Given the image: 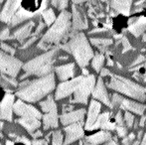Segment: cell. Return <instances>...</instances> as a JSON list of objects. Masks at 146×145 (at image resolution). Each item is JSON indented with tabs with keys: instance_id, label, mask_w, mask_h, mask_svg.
Returning <instances> with one entry per match:
<instances>
[{
	"instance_id": "1",
	"label": "cell",
	"mask_w": 146,
	"mask_h": 145,
	"mask_svg": "<svg viewBox=\"0 0 146 145\" xmlns=\"http://www.w3.org/2000/svg\"><path fill=\"white\" fill-rule=\"evenodd\" d=\"M56 87L55 75L50 73L38 79H27L18 85L16 95L27 103H36L52 93Z\"/></svg>"
},
{
	"instance_id": "38",
	"label": "cell",
	"mask_w": 146,
	"mask_h": 145,
	"mask_svg": "<svg viewBox=\"0 0 146 145\" xmlns=\"http://www.w3.org/2000/svg\"><path fill=\"white\" fill-rule=\"evenodd\" d=\"M114 120H115V123L117 125H123V117H122V112L119 110V111H117L116 115H115V118H114Z\"/></svg>"
},
{
	"instance_id": "35",
	"label": "cell",
	"mask_w": 146,
	"mask_h": 145,
	"mask_svg": "<svg viewBox=\"0 0 146 145\" xmlns=\"http://www.w3.org/2000/svg\"><path fill=\"white\" fill-rule=\"evenodd\" d=\"M0 48H1L2 51H4L5 53L10 54V55H14L16 52V50L13 48V47H11L9 44H6V43H3V42L0 44Z\"/></svg>"
},
{
	"instance_id": "46",
	"label": "cell",
	"mask_w": 146,
	"mask_h": 145,
	"mask_svg": "<svg viewBox=\"0 0 146 145\" xmlns=\"http://www.w3.org/2000/svg\"><path fill=\"white\" fill-rule=\"evenodd\" d=\"M143 67V73H142V79L144 83H146V62L144 65H142Z\"/></svg>"
},
{
	"instance_id": "15",
	"label": "cell",
	"mask_w": 146,
	"mask_h": 145,
	"mask_svg": "<svg viewBox=\"0 0 146 145\" xmlns=\"http://www.w3.org/2000/svg\"><path fill=\"white\" fill-rule=\"evenodd\" d=\"M115 121H111L110 120V112H104L102 114L98 116L94 123L88 130H94L98 129V128H102L104 130H114L115 129Z\"/></svg>"
},
{
	"instance_id": "13",
	"label": "cell",
	"mask_w": 146,
	"mask_h": 145,
	"mask_svg": "<svg viewBox=\"0 0 146 145\" xmlns=\"http://www.w3.org/2000/svg\"><path fill=\"white\" fill-rule=\"evenodd\" d=\"M22 4V0H7L0 12V21L8 23L11 21L12 17L16 13Z\"/></svg>"
},
{
	"instance_id": "6",
	"label": "cell",
	"mask_w": 146,
	"mask_h": 145,
	"mask_svg": "<svg viewBox=\"0 0 146 145\" xmlns=\"http://www.w3.org/2000/svg\"><path fill=\"white\" fill-rule=\"evenodd\" d=\"M94 85H96V77L94 75H84V79H82L81 83L73 93L74 99H72V103L87 105L88 99L94 89Z\"/></svg>"
},
{
	"instance_id": "56",
	"label": "cell",
	"mask_w": 146,
	"mask_h": 145,
	"mask_svg": "<svg viewBox=\"0 0 146 145\" xmlns=\"http://www.w3.org/2000/svg\"><path fill=\"white\" fill-rule=\"evenodd\" d=\"M3 1H4V0H0V4H1V3H3Z\"/></svg>"
},
{
	"instance_id": "58",
	"label": "cell",
	"mask_w": 146,
	"mask_h": 145,
	"mask_svg": "<svg viewBox=\"0 0 146 145\" xmlns=\"http://www.w3.org/2000/svg\"><path fill=\"white\" fill-rule=\"evenodd\" d=\"M0 79H1V77H0Z\"/></svg>"
},
{
	"instance_id": "4",
	"label": "cell",
	"mask_w": 146,
	"mask_h": 145,
	"mask_svg": "<svg viewBox=\"0 0 146 145\" xmlns=\"http://www.w3.org/2000/svg\"><path fill=\"white\" fill-rule=\"evenodd\" d=\"M58 51L59 46L24 64L22 68H23L25 75H22V79L28 75L42 77V75H46L52 73L54 70V63L57 60L56 57L58 55Z\"/></svg>"
},
{
	"instance_id": "10",
	"label": "cell",
	"mask_w": 146,
	"mask_h": 145,
	"mask_svg": "<svg viewBox=\"0 0 146 145\" xmlns=\"http://www.w3.org/2000/svg\"><path fill=\"white\" fill-rule=\"evenodd\" d=\"M84 121H78L75 123L68 124L67 127H65L66 137H65V144L73 143L77 140L81 139L85 135L84 132Z\"/></svg>"
},
{
	"instance_id": "19",
	"label": "cell",
	"mask_w": 146,
	"mask_h": 145,
	"mask_svg": "<svg viewBox=\"0 0 146 145\" xmlns=\"http://www.w3.org/2000/svg\"><path fill=\"white\" fill-rule=\"evenodd\" d=\"M100 109H102L100 103H98V101L94 99L90 101V109H88V118L85 124L86 130H88V128L94 123V121L96 120V118H98V113H100Z\"/></svg>"
},
{
	"instance_id": "33",
	"label": "cell",
	"mask_w": 146,
	"mask_h": 145,
	"mask_svg": "<svg viewBox=\"0 0 146 145\" xmlns=\"http://www.w3.org/2000/svg\"><path fill=\"white\" fill-rule=\"evenodd\" d=\"M123 99V97H121L120 95H117V93H113L112 95V99L110 101V107L111 109H118L119 105L121 103Z\"/></svg>"
},
{
	"instance_id": "51",
	"label": "cell",
	"mask_w": 146,
	"mask_h": 145,
	"mask_svg": "<svg viewBox=\"0 0 146 145\" xmlns=\"http://www.w3.org/2000/svg\"><path fill=\"white\" fill-rule=\"evenodd\" d=\"M141 144H146V133H144V136H143V140L141 141Z\"/></svg>"
},
{
	"instance_id": "3",
	"label": "cell",
	"mask_w": 146,
	"mask_h": 145,
	"mask_svg": "<svg viewBox=\"0 0 146 145\" xmlns=\"http://www.w3.org/2000/svg\"><path fill=\"white\" fill-rule=\"evenodd\" d=\"M70 38L65 44L60 45L59 48L72 54L81 68H85L94 57V51L88 43L87 37L82 32H74L69 34Z\"/></svg>"
},
{
	"instance_id": "49",
	"label": "cell",
	"mask_w": 146,
	"mask_h": 145,
	"mask_svg": "<svg viewBox=\"0 0 146 145\" xmlns=\"http://www.w3.org/2000/svg\"><path fill=\"white\" fill-rule=\"evenodd\" d=\"M82 69H83V75H88V71L86 69V67H85V68H82Z\"/></svg>"
},
{
	"instance_id": "17",
	"label": "cell",
	"mask_w": 146,
	"mask_h": 145,
	"mask_svg": "<svg viewBox=\"0 0 146 145\" xmlns=\"http://www.w3.org/2000/svg\"><path fill=\"white\" fill-rule=\"evenodd\" d=\"M38 15H40V14L34 13V12H30L20 6L19 9L16 11V13L14 14V16L12 17L11 21L9 22V26H10L9 28L16 27V26L20 25V24L24 23V22H26V21H28V20L33 19L35 16H38Z\"/></svg>"
},
{
	"instance_id": "43",
	"label": "cell",
	"mask_w": 146,
	"mask_h": 145,
	"mask_svg": "<svg viewBox=\"0 0 146 145\" xmlns=\"http://www.w3.org/2000/svg\"><path fill=\"white\" fill-rule=\"evenodd\" d=\"M100 77H106V75H108L110 73V72L108 70V69H104V68L100 69Z\"/></svg>"
},
{
	"instance_id": "44",
	"label": "cell",
	"mask_w": 146,
	"mask_h": 145,
	"mask_svg": "<svg viewBox=\"0 0 146 145\" xmlns=\"http://www.w3.org/2000/svg\"><path fill=\"white\" fill-rule=\"evenodd\" d=\"M32 136L34 138H38V137H41V136H42V132H41V130H38L37 129L36 130V132H33L32 133Z\"/></svg>"
},
{
	"instance_id": "55",
	"label": "cell",
	"mask_w": 146,
	"mask_h": 145,
	"mask_svg": "<svg viewBox=\"0 0 146 145\" xmlns=\"http://www.w3.org/2000/svg\"><path fill=\"white\" fill-rule=\"evenodd\" d=\"M2 137H3V134H2V132L0 131V138H2Z\"/></svg>"
},
{
	"instance_id": "21",
	"label": "cell",
	"mask_w": 146,
	"mask_h": 145,
	"mask_svg": "<svg viewBox=\"0 0 146 145\" xmlns=\"http://www.w3.org/2000/svg\"><path fill=\"white\" fill-rule=\"evenodd\" d=\"M17 122L25 127L26 130L30 133H33L41 127V119L35 116H22L17 119Z\"/></svg>"
},
{
	"instance_id": "42",
	"label": "cell",
	"mask_w": 146,
	"mask_h": 145,
	"mask_svg": "<svg viewBox=\"0 0 146 145\" xmlns=\"http://www.w3.org/2000/svg\"><path fill=\"white\" fill-rule=\"evenodd\" d=\"M16 141H17V142H21V143L31 144V141H30V140H28L26 137H20V138H17V139H16Z\"/></svg>"
},
{
	"instance_id": "26",
	"label": "cell",
	"mask_w": 146,
	"mask_h": 145,
	"mask_svg": "<svg viewBox=\"0 0 146 145\" xmlns=\"http://www.w3.org/2000/svg\"><path fill=\"white\" fill-rule=\"evenodd\" d=\"M111 138V134L106 130H102L100 132L92 134V135L87 136L86 137V141L90 144H100L106 142L108 139Z\"/></svg>"
},
{
	"instance_id": "45",
	"label": "cell",
	"mask_w": 146,
	"mask_h": 145,
	"mask_svg": "<svg viewBox=\"0 0 146 145\" xmlns=\"http://www.w3.org/2000/svg\"><path fill=\"white\" fill-rule=\"evenodd\" d=\"M33 144H45L46 145L48 142L46 141V140H43V139H38V140H34V141H32Z\"/></svg>"
},
{
	"instance_id": "52",
	"label": "cell",
	"mask_w": 146,
	"mask_h": 145,
	"mask_svg": "<svg viewBox=\"0 0 146 145\" xmlns=\"http://www.w3.org/2000/svg\"><path fill=\"white\" fill-rule=\"evenodd\" d=\"M141 134H142V130H140V131H139V133H138V137H137V138H138V139H140V138H141Z\"/></svg>"
},
{
	"instance_id": "27",
	"label": "cell",
	"mask_w": 146,
	"mask_h": 145,
	"mask_svg": "<svg viewBox=\"0 0 146 145\" xmlns=\"http://www.w3.org/2000/svg\"><path fill=\"white\" fill-rule=\"evenodd\" d=\"M40 107L43 112H49V111H54V110H58L57 109V105L55 103L54 99L52 95H49L45 101L40 103Z\"/></svg>"
},
{
	"instance_id": "30",
	"label": "cell",
	"mask_w": 146,
	"mask_h": 145,
	"mask_svg": "<svg viewBox=\"0 0 146 145\" xmlns=\"http://www.w3.org/2000/svg\"><path fill=\"white\" fill-rule=\"evenodd\" d=\"M90 42H92V45H94L96 47H98L100 50L104 51V49L106 48L108 46L112 44V40L110 39H90Z\"/></svg>"
},
{
	"instance_id": "18",
	"label": "cell",
	"mask_w": 146,
	"mask_h": 145,
	"mask_svg": "<svg viewBox=\"0 0 146 145\" xmlns=\"http://www.w3.org/2000/svg\"><path fill=\"white\" fill-rule=\"evenodd\" d=\"M86 114L85 109H80L77 110H72V111L63 112L60 116V121L63 125H68V124L75 123L78 121H84V117Z\"/></svg>"
},
{
	"instance_id": "31",
	"label": "cell",
	"mask_w": 146,
	"mask_h": 145,
	"mask_svg": "<svg viewBox=\"0 0 146 145\" xmlns=\"http://www.w3.org/2000/svg\"><path fill=\"white\" fill-rule=\"evenodd\" d=\"M51 3L55 8H57L60 11L65 10L69 5V0H51Z\"/></svg>"
},
{
	"instance_id": "12",
	"label": "cell",
	"mask_w": 146,
	"mask_h": 145,
	"mask_svg": "<svg viewBox=\"0 0 146 145\" xmlns=\"http://www.w3.org/2000/svg\"><path fill=\"white\" fill-rule=\"evenodd\" d=\"M18 26L19 27H17V29L14 30L12 35H10L9 40H17L18 42L22 43L23 41L27 40L28 37L31 36L33 28L35 27V22L31 19Z\"/></svg>"
},
{
	"instance_id": "54",
	"label": "cell",
	"mask_w": 146,
	"mask_h": 145,
	"mask_svg": "<svg viewBox=\"0 0 146 145\" xmlns=\"http://www.w3.org/2000/svg\"><path fill=\"white\" fill-rule=\"evenodd\" d=\"M9 143L13 144V143H14V142H12V141H9V140H8V141H6V144H9Z\"/></svg>"
},
{
	"instance_id": "23",
	"label": "cell",
	"mask_w": 146,
	"mask_h": 145,
	"mask_svg": "<svg viewBox=\"0 0 146 145\" xmlns=\"http://www.w3.org/2000/svg\"><path fill=\"white\" fill-rule=\"evenodd\" d=\"M42 124L45 130L58 127L59 125L58 110L46 112V114L42 115Z\"/></svg>"
},
{
	"instance_id": "53",
	"label": "cell",
	"mask_w": 146,
	"mask_h": 145,
	"mask_svg": "<svg viewBox=\"0 0 146 145\" xmlns=\"http://www.w3.org/2000/svg\"><path fill=\"white\" fill-rule=\"evenodd\" d=\"M142 40H143V42H146V33L143 35V38H142Z\"/></svg>"
},
{
	"instance_id": "57",
	"label": "cell",
	"mask_w": 146,
	"mask_h": 145,
	"mask_svg": "<svg viewBox=\"0 0 146 145\" xmlns=\"http://www.w3.org/2000/svg\"><path fill=\"white\" fill-rule=\"evenodd\" d=\"M145 125H146V116H145Z\"/></svg>"
},
{
	"instance_id": "40",
	"label": "cell",
	"mask_w": 146,
	"mask_h": 145,
	"mask_svg": "<svg viewBox=\"0 0 146 145\" xmlns=\"http://www.w3.org/2000/svg\"><path fill=\"white\" fill-rule=\"evenodd\" d=\"M135 138V134L134 133H130L128 135V137H123V140H122V143L123 144H129L132 142V140Z\"/></svg>"
},
{
	"instance_id": "20",
	"label": "cell",
	"mask_w": 146,
	"mask_h": 145,
	"mask_svg": "<svg viewBox=\"0 0 146 145\" xmlns=\"http://www.w3.org/2000/svg\"><path fill=\"white\" fill-rule=\"evenodd\" d=\"M54 70L60 81H67L72 79L75 75V64L70 63V64L62 65V66L56 67Z\"/></svg>"
},
{
	"instance_id": "9",
	"label": "cell",
	"mask_w": 146,
	"mask_h": 145,
	"mask_svg": "<svg viewBox=\"0 0 146 145\" xmlns=\"http://www.w3.org/2000/svg\"><path fill=\"white\" fill-rule=\"evenodd\" d=\"M72 29L73 31L85 30L88 28V19L83 9L78 7L77 4L72 5Z\"/></svg>"
},
{
	"instance_id": "41",
	"label": "cell",
	"mask_w": 146,
	"mask_h": 145,
	"mask_svg": "<svg viewBox=\"0 0 146 145\" xmlns=\"http://www.w3.org/2000/svg\"><path fill=\"white\" fill-rule=\"evenodd\" d=\"M145 61V57L144 56H139L138 58L136 59V60L134 61V62L132 63V65L131 66H135V65H139V64H141L142 62H144Z\"/></svg>"
},
{
	"instance_id": "32",
	"label": "cell",
	"mask_w": 146,
	"mask_h": 145,
	"mask_svg": "<svg viewBox=\"0 0 146 145\" xmlns=\"http://www.w3.org/2000/svg\"><path fill=\"white\" fill-rule=\"evenodd\" d=\"M64 136L61 130H55L52 134V143L54 145H60L63 143Z\"/></svg>"
},
{
	"instance_id": "2",
	"label": "cell",
	"mask_w": 146,
	"mask_h": 145,
	"mask_svg": "<svg viewBox=\"0 0 146 145\" xmlns=\"http://www.w3.org/2000/svg\"><path fill=\"white\" fill-rule=\"evenodd\" d=\"M72 28V14L66 10H62L58 18L51 25L49 30L43 35L39 44V48L48 50L52 45H59L67 40Z\"/></svg>"
},
{
	"instance_id": "25",
	"label": "cell",
	"mask_w": 146,
	"mask_h": 145,
	"mask_svg": "<svg viewBox=\"0 0 146 145\" xmlns=\"http://www.w3.org/2000/svg\"><path fill=\"white\" fill-rule=\"evenodd\" d=\"M133 0H111V8L125 16L130 14V8Z\"/></svg>"
},
{
	"instance_id": "37",
	"label": "cell",
	"mask_w": 146,
	"mask_h": 145,
	"mask_svg": "<svg viewBox=\"0 0 146 145\" xmlns=\"http://www.w3.org/2000/svg\"><path fill=\"white\" fill-rule=\"evenodd\" d=\"M115 130L117 131V134H118L119 137H124V136H126L127 129H126V127H124L123 125L115 126Z\"/></svg>"
},
{
	"instance_id": "7",
	"label": "cell",
	"mask_w": 146,
	"mask_h": 145,
	"mask_svg": "<svg viewBox=\"0 0 146 145\" xmlns=\"http://www.w3.org/2000/svg\"><path fill=\"white\" fill-rule=\"evenodd\" d=\"M23 63L19 59L13 57L5 53L4 51H0V72L4 75L16 77L21 70Z\"/></svg>"
},
{
	"instance_id": "16",
	"label": "cell",
	"mask_w": 146,
	"mask_h": 145,
	"mask_svg": "<svg viewBox=\"0 0 146 145\" xmlns=\"http://www.w3.org/2000/svg\"><path fill=\"white\" fill-rule=\"evenodd\" d=\"M92 97L94 99L100 101L106 105L110 107V99L108 97V93L106 91L104 81H102V77H98V81H96V85H94V87L92 89Z\"/></svg>"
},
{
	"instance_id": "8",
	"label": "cell",
	"mask_w": 146,
	"mask_h": 145,
	"mask_svg": "<svg viewBox=\"0 0 146 145\" xmlns=\"http://www.w3.org/2000/svg\"><path fill=\"white\" fill-rule=\"evenodd\" d=\"M83 79L84 75H82L72 79H67V81H64L63 83H61L57 87L56 93H55V99L59 101V99H65V97L71 95L76 91V89L79 87Z\"/></svg>"
},
{
	"instance_id": "24",
	"label": "cell",
	"mask_w": 146,
	"mask_h": 145,
	"mask_svg": "<svg viewBox=\"0 0 146 145\" xmlns=\"http://www.w3.org/2000/svg\"><path fill=\"white\" fill-rule=\"evenodd\" d=\"M146 30V17L135 18L132 24H129L128 31L132 33L135 37H139Z\"/></svg>"
},
{
	"instance_id": "47",
	"label": "cell",
	"mask_w": 146,
	"mask_h": 145,
	"mask_svg": "<svg viewBox=\"0 0 146 145\" xmlns=\"http://www.w3.org/2000/svg\"><path fill=\"white\" fill-rule=\"evenodd\" d=\"M72 1H73V3H75V4H82V3H84V2L92 1V0H72Z\"/></svg>"
},
{
	"instance_id": "48",
	"label": "cell",
	"mask_w": 146,
	"mask_h": 145,
	"mask_svg": "<svg viewBox=\"0 0 146 145\" xmlns=\"http://www.w3.org/2000/svg\"><path fill=\"white\" fill-rule=\"evenodd\" d=\"M144 122H145V116H143V117L141 118L140 121H139V124H140V126H144Z\"/></svg>"
},
{
	"instance_id": "28",
	"label": "cell",
	"mask_w": 146,
	"mask_h": 145,
	"mask_svg": "<svg viewBox=\"0 0 146 145\" xmlns=\"http://www.w3.org/2000/svg\"><path fill=\"white\" fill-rule=\"evenodd\" d=\"M40 15L42 16L43 20H44L45 24H46L47 26H51L53 23H54L55 20H56L55 12L53 11V9H51V8H49V9H47V8L44 9L40 13Z\"/></svg>"
},
{
	"instance_id": "11",
	"label": "cell",
	"mask_w": 146,
	"mask_h": 145,
	"mask_svg": "<svg viewBox=\"0 0 146 145\" xmlns=\"http://www.w3.org/2000/svg\"><path fill=\"white\" fill-rule=\"evenodd\" d=\"M13 111L16 115L20 116H35L37 118H42V114L36 107L33 105L25 103L22 99H18L13 105Z\"/></svg>"
},
{
	"instance_id": "29",
	"label": "cell",
	"mask_w": 146,
	"mask_h": 145,
	"mask_svg": "<svg viewBox=\"0 0 146 145\" xmlns=\"http://www.w3.org/2000/svg\"><path fill=\"white\" fill-rule=\"evenodd\" d=\"M104 63V56L102 54H98L94 55V57H92V67L94 69L96 73H100V69L102 68Z\"/></svg>"
},
{
	"instance_id": "36",
	"label": "cell",
	"mask_w": 146,
	"mask_h": 145,
	"mask_svg": "<svg viewBox=\"0 0 146 145\" xmlns=\"http://www.w3.org/2000/svg\"><path fill=\"white\" fill-rule=\"evenodd\" d=\"M9 37H10V28L9 26H6L0 32V40L1 41L9 40Z\"/></svg>"
},
{
	"instance_id": "5",
	"label": "cell",
	"mask_w": 146,
	"mask_h": 145,
	"mask_svg": "<svg viewBox=\"0 0 146 145\" xmlns=\"http://www.w3.org/2000/svg\"><path fill=\"white\" fill-rule=\"evenodd\" d=\"M110 75V81H108L106 85L110 89H114L120 93H123L124 95H127L129 97H132L134 99H137L139 101H146V89L141 87L140 85L126 79V77H120L117 75Z\"/></svg>"
},
{
	"instance_id": "34",
	"label": "cell",
	"mask_w": 146,
	"mask_h": 145,
	"mask_svg": "<svg viewBox=\"0 0 146 145\" xmlns=\"http://www.w3.org/2000/svg\"><path fill=\"white\" fill-rule=\"evenodd\" d=\"M124 119L127 124V127H132L133 123H134V116L132 115V113L130 111L126 110L124 112Z\"/></svg>"
},
{
	"instance_id": "50",
	"label": "cell",
	"mask_w": 146,
	"mask_h": 145,
	"mask_svg": "<svg viewBox=\"0 0 146 145\" xmlns=\"http://www.w3.org/2000/svg\"><path fill=\"white\" fill-rule=\"evenodd\" d=\"M108 66H112V65H113V62H112L110 58H108Z\"/></svg>"
},
{
	"instance_id": "14",
	"label": "cell",
	"mask_w": 146,
	"mask_h": 145,
	"mask_svg": "<svg viewBox=\"0 0 146 145\" xmlns=\"http://www.w3.org/2000/svg\"><path fill=\"white\" fill-rule=\"evenodd\" d=\"M14 95L11 93H6L0 103V119L6 121H12L13 114Z\"/></svg>"
},
{
	"instance_id": "22",
	"label": "cell",
	"mask_w": 146,
	"mask_h": 145,
	"mask_svg": "<svg viewBox=\"0 0 146 145\" xmlns=\"http://www.w3.org/2000/svg\"><path fill=\"white\" fill-rule=\"evenodd\" d=\"M119 109L128 110L130 112H134V113L139 114V115H142L146 109V107L144 105H141L140 103H136V101H130V99L123 97L122 101L119 105Z\"/></svg>"
},
{
	"instance_id": "39",
	"label": "cell",
	"mask_w": 146,
	"mask_h": 145,
	"mask_svg": "<svg viewBox=\"0 0 146 145\" xmlns=\"http://www.w3.org/2000/svg\"><path fill=\"white\" fill-rule=\"evenodd\" d=\"M122 45H123V51H128V50H131L132 49V47H131V45L129 44L128 40H127L126 37H122Z\"/></svg>"
}]
</instances>
